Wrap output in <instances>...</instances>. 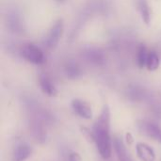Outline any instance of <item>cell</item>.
Returning <instances> with one entry per match:
<instances>
[{
    "mask_svg": "<svg viewBox=\"0 0 161 161\" xmlns=\"http://www.w3.org/2000/svg\"><path fill=\"white\" fill-rule=\"evenodd\" d=\"M148 55H149V52L147 51V48L145 47V45L142 44L138 50V65L141 69L146 67Z\"/></svg>",
    "mask_w": 161,
    "mask_h": 161,
    "instance_id": "obj_12",
    "label": "cell"
},
{
    "mask_svg": "<svg viewBox=\"0 0 161 161\" xmlns=\"http://www.w3.org/2000/svg\"><path fill=\"white\" fill-rule=\"evenodd\" d=\"M62 33H63V20L59 18L54 23V25L51 26V28L47 33V36L44 41L46 48L49 50H54L58 46L61 39Z\"/></svg>",
    "mask_w": 161,
    "mask_h": 161,
    "instance_id": "obj_2",
    "label": "cell"
},
{
    "mask_svg": "<svg viewBox=\"0 0 161 161\" xmlns=\"http://www.w3.org/2000/svg\"><path fill=\"white\" fill-rule=\"evenodd\" d=\"M65 74L69 78H77L80 74L81 71L79 69V67L75 64V63H68L65 67Z\"/></svg>",
    "mask_w": 161,
    "mask_h": 161,
    "instance_id": "obj_13",
    "label": "cell"
},
{
    "mask_svg": "<svg viewBox=\"0 0 161 161\" xmlns=\"http://www.w3.org/2000/svg\"><path fill=\"white\" fill-rule=\"evenodd\" d=\"M138 8L140 10V13L142 15V21L146 25H150L152 15H151V9L146 0H138Z\"/></svg>",
    "mask_w": 161,
    "mask_h": 161,
    "instance_id": "obj_10",
    "label": "cell"
},
{
    "mask_svg": "<svg viewBox=\"0 0 161 161\" xmlns=\"http://www.w3.org/2000/svg\"><path fill=\"white\" fill-rule=\"evenodd\" d=\"M72 108L74 111L83 119L90 120L92 118V110L91 106L80 99H74L72 101Z\"/></svg>",
    "mask_w": 161,
    "mask_h": 161,
    "instance_id": "obj_4",
    "label": "cell"
},
{
    "mask_svg": "<svg viewBox=\"0 0 161 161\" xmlns=\"http://www.w3.org/2000/svg\"><path fill=\"white\" fill-rule=\"evenodd\" d=\"M31 152V147L27 143L21 142L18 145H16L14 149V160L25 161L30 157Z\"/></svg>",
    "mask_w": 161,
    "mask_h": 161,
    "instance_id": "obj_9",
    "label": "cell"
},
{
    "mask_svg": "<svg viewBox=\"0 0 161 161\" xmlns=\"http://www.w3.org/2000/svg\"><path fill=\"white\" fill-rule=\"evenodd\" d=\"M158 67H159V58H158V56L154 51L149 52L147 62H146V68L149 71H156Z\"/></svg>",
    "mask_w": 161,
    "mask_h": 161,
    "instance_id": "obj_11",
    "label": "cell"
},
{
    "mask_svg": "<svg viewBox=\"0 0 161 161\" xmlns=\"http://www.w3.org/2000/svg\"><path fill=\"white\" fill-rule=\"evenodd\" d=\"M136 151L139 158L142 161H156V154L148 144L143 142L137 143Z\"/></svg>",
    "mask_w": 161,
    "mask_h": 161,
    "instance_id": "obj_5",
    "label": "cell"
},
{
    "mask_svg": "<svg viewBox=\"0 0 161 161\" xmlns=\"http://www.w3.org/2000/svg\"><path fill=\"white\" fill-rule=\"evenodd\" d=\"M142 125V131L149 136L150 138L154 139L158 142L161 143V127L154 123L143 122Z\"/></svg>",
    "mask_w": 161,
    "mask_h": 161,
    "instance_id": "obj_7",
    "label": "cell"
},
{
    "mask_svg": "<svg viewBox=\"0 0 161 161\" xmlns=\"http://www.w3.org/2000/svg\"><path fill=\"white\" fill-rule=\"evenodd\" d=\"M125 140H126V142L128 143V145H131L133 142H134V139H133V136L131 133H126L125 134Z\"/></svg>",
    "mask_w": 161,
    "mask_h": 161,
    "instance_id": "obj_15",
    "label": "cell"
},
{
    "mask_svg": "<svg viewBox=\"0 0 161 161\" xmlns=\"http://www.w3.org/2000/svg\"><path fill=\"white\" fill-rule=\"evenodd\" d=\"M40 87L44 94L49 97H55L58 95V90L52 80L45 75H42L39 78Z\"/></svg>",
    "mask_w": 161,
    "mask_h": 161,
    "instance_id": "obj_6",
    "label": "cell"
},
{
    "mask_svg": "<svg viewBox=\"0 0 161 161\" xmlns=\"http://www.w3.org/2000/svg\"><path fill=\"white\" fill-rule=\"evenodd\" d=\"M22 57L33 64H42L44 62L43 52L34 44L25 45L22 50Z\"/></svg>",
    "mask_w": 161,
    "mask_h": 161,
    "instance_id": "obj_3",
    "label": "cell"
},
{
    "mask_svg": "<svg viewBox=\"0 0 161 161\" xmlns=\"http://www.w3.org/2000/svg\"><path fill=\"white\" fill-rule=\"evenodd\" d=\"M69 161H81V157L77 153H71L69 155Z\"/></svg>",
    "mask_w": 161,
    "mask_h": 161,
    "instance_id": "obj_14",
    "label": "cell"
},
{
    "mask_svg": "<svg viewBox=\"0 0 161 161\" xmlns=\"http://www.w3.org/2000/svg\"><path fill=\"white\" fill-rule=\"evenodd\" d=\"M110 111L108 106H104L100 116L95 121L92 137L96 144L100 156L104 159H108L112 154V144L110 139Z\"/></svg>",
    "mask_w": 161,
    "mask_h": 161,
    "instance_id": "obj_1",
    "label": "cell"
},
{
    "mask_svg": "<svg viewBox=\"0 0 161 161\" xmlns=\"http://www.w3.org/2000/svg\"><path fill=\"white\" fill-rule=\"evenodd\" d=\"M114 149H115V152H116V155H117V158H118V160L119 161H133L131 157L129 156L127 150H126V147L123 142L122 139L120 138H115L114 139Z\"/></svg>",
    "mask_w": 161,
    "mask_h": 161,
    "instance_id": "obj_8",
    "label": "cell"
},
{
    "mask_svg": "<svg viewBox=\"0 0 161 161\" xmlns=\"http://www.w3.org/2000/svg\"><path fill=\"white\" fill-rule=\"evenodd\" d=\"M55 1H57V2H58V3H62V2H64L65 0H55Z\"/></svg>",
    "mask_w": 161,
    "mask_h": 161,
    "instance_id": "obj_16",
    "label": "cell"
}]
</instances>
